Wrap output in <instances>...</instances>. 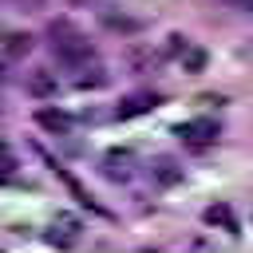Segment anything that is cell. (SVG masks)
I'll return each mask as SVG.
<instances>
[{
  "instance_id": "cell-7",
  "label": "cell",
  "mask_w": 253,
  "mask_h": 253,
  "mask_svg": "<svg viewBox=\"0 0 253 253\" xmlns=\"http://www.w3.org/2000/svg\"><path fill=\"white\" fill-rule=\"evenodd\" d=\"M36 123L43 130H51V134H71V126H75V119L67 111H59V107H40L36 111Z\"/></svg>"
},
{
  "instance_id": "cell-11",
  "label": "cell",
  "mask_w": 253,
  "mask_h": 253,
  "mask_svg": "<svg viewBox=\"0 0 253 253\" xmlns=\"http://www.w3.org/2000/svg\"><path fill=\"white\" fill-rule=\"evenodd\" d=\"M107 79H111V75L103 71V63H91V67L83 63V67L75 71V87H83V91H95V87H107Z\"/></svg>"
},
{
  "instance_id": "cell-15",
  "label": "cell",
  "mask_w": 253,
  "mask_h": 253,
  "mask_svg": "<svg viewBox=\"0 0 253 253\" xmlns=\"http://www.w3.org/2000/svg\"><path fill=\"white\" fill-rule=\"evenodd\" d=\"M8 8H16V12H43L47 0H8Z\"/></svg>"
},
{
  "instance_id": "cell-10",
  "label": "cell",
  "mask_w": 253,
  "mask_h": 253,
  "mask_svg": "<svg viewBox=\"0 0 253 253\" xmlns=\"http://www.w3.org/2000/svg\"><path fill=\"white\" fill-rule=\"evenodd\" d=\"M150 174H154L158 186H178V182H182V166H178L174 158H166V154L150 162Z\"/></svg>"
},
{
  "instance_id": "cell-5",
  "label": "cell",
  "mask_w": 253,
  "mask_h": 253,
  "mask_svg": "<svg viewBox=\"0 0 253 253\" xmlns=\"http://www.w3.org/2000/svg\"><path fill=\"white\" fill-rule=\"evenodd\" d=\"M79 229H83V221H79L75 213H55L47 241H51V245H75V241H79Z\"/></svg>"
},
{
  "instance_id": "cell-18",
  "label": "cell",
  "mask_w": 253,
  "mask_h": 253,
  "mask_svg": "<svg viewBox=\"0 0 253 253\" xmlns=\"http://www.w3.org/2000/svg\"><path fill=\"white\" fill-rule=\"evenodd\" d=\"M71 4H75V8H95L99 0H71Z\"/></svg>"
},
{
  "instance_id": "cell-9",
  "label": "cell",
  "mask_w": 253,
  "mask_h": 253,
  "mask_svg": "<svg viewBox=\"0 0 253 253\" xmlns=\"http://www.w3.org/2000/svg\"><path fill=\"white\" fill-rule=\"evenodd\" d=\"M32 47H36V43H32V36H28V32H4V59H8V63L24 59Z\"/></svg>"
},
{
  "instance_id": "cell-6",
  "label": "cell",
  "mask_w": 253,
  "mask_h": 253,
  "mask_svg": "<svg viewBox=\"0 0 253 253\" xmlns=\"http://www.w3.org/2000/svg\"><path fill=\"white\" fill-rule=\"evenodd\" d=\"M99 24L111 28V32H123V36L142 32V20H138V16H126L123 8H119V12H115V8H99Z\"/></svg>"
},
{
  "instance_id": "cell-4",
  "label": "cell",
  "mask_w": 253,
  "mask_h": 253,
  "mask_svg": "<svg viewBox=\"0 0 253 253\" xmlns=\"http://www.w3.org/2000/svg\"><path fill=\"white\" fill-rule=\"evenodd\" d=\"M162 99L154 95V91H134V95H126L119 107H115V119H134V115H146V111H154Z\"/></svg>"
},
{
  "instance_id": "cell-17",
  "label": "cell",
  "mask_w": 253,
  "mask_h": 253,
  "mask_svg": "<svg viewBox=\"0 0 253 253\" xmlns=\"http://www.w3.org/2000/svg\"><path fill=\"white\" fill-rule=\"evenodd\" d=\"M186 47H190V40H186V36H178V32H174V36H170V43H166V55H182V51H186Z\"/></svg>"
},
{
  "instance_id": "cell-16",
  "label": "cell",
  "mask_w": 253,
  "mask_h": 253,
  "mask_svg": "<svg viewBox=\"0 0 253 253\" xmlns=\"http://www.w3.org/2000/svg\"><path fill=\"white\" fill-rule=\"evenodd\" d=\"M12 170H16V154H12V146H4V150H0V174L12 178Z\"/></svg>"
},
{
  "instance_id": "cell-2",
  "label": "cell",
  "mask_w": 253,
  "mask_h": 253,
  "mask_svg": "<svg viewBox=\"0 0 253 253\" xmlns=\"http://www.w3.org/2000/svg\"><path fill=\"white\" fill-rule=\"evenodd\" d=\"M174 134H178L186 146L206 150V146L217 138V123H213V119H186V123H178V126H174Z\"/></svg>"
},
{
  "instance_id": "cell-13",
  "label": "cell",
  "mask_w": 253,
  "mask_h": 253,
  "mask_svg": "<svg viewBox=\"0 0 253 253\" xmlns=\"http://www.w3.org/2000/svg\"><path fill=\"white\" fill-rule=\"evenodd\" d=\"M103 174H107V178H119V182H126V178H130L126 154H107V162H103Z\"/></svg>"
},
{
  "instance_id": "cell-12",
  "label": "cell",
  "mask_w": 253,
  "mask_h": 253,
  "mask_svg": "<svg viewBox=\"0 0 253 253\" xmlns=\"http://www.w3.org/2000/svg\"><path fill=\"white\" fill-rule=\"evenodd\" d=\"M158 59H162V55H158V51H150V47H134V51H130V67H134L138 75L154 71V67H158Z\"/></svg>"
},
{
  "instance_id": "cell-19",
  "label": "cell",
  "mask_w": 253,
  "mask_h": 253,
  "mask_svg": "<svg viewBox=\"0 0 253 253\" xmlns=\"http://www.w3.org/2000/svg\"><path fill=\"white\" fill-rule=\"evenodd\" d=\"M237 4H245V0H237Z\"/></svg>"
},
{
  "instance_id": "cell-8",
  "label": "cell",
  "mask_w": 253,
  "mask_h": 253,
  "mask_svg": "<svg viewBox=\"0 0 253 253\" xmlns=\"http://www.w3.org/2000/svg\"><path fill=\"white\" fill-rule=\"evenodd\" d=\"M202 217H206V225H217V229H225L229 237H237V233H241V225H237V217H233V210H229L225 202H213Z\"/></svg>"
},
{
  "instance_id": "cell-3",
  "label": "cell",
  "mask_w": 253,
  "mask_h": 253,
  "mask_svg": "<svg viewBox=\"0 0 253 253\" xmlns=\"http://www.w3.org/2000/svg\"><path fill=\"white\" fill-rule=\"evenodd\" d=\"M24 91H28L32 99H55V95H59V79H55L51 67H32V71L24 75Z\"/></svg>"
},
{
  "instance_id": "cell-14",
  "label": "cell",
  "mask_w": 253,
  "mask_h": 253,
  "mask_svg": "<svg viewBox=\"0 0 253 253\" xmlns=\"http://www.w3.org/2000/svg\"><path fill=\"white\" fill-rule=\"evenodd\" d=\"M178 59H182V71H202V67H206V51H202V47H194V43H190Z\"/></svg>"
},
{
  "instance_id": "cell-1",
  "label": "cell",
  "mask_w": 253,
  "mask_h": 253,
  "mask_svg": "<svg viewBox=\"0 0 253 253\" xmlns=\"http://www.w3.org/2000/svg\"><path fill=\"white\" fill-rule=\"evenodd\" d=\"M47 47H51V55H55L63 67H71V71H79L83 63H95V43H91L71 20H51V24H47Z\"/></svg>"
}]
</instances>
